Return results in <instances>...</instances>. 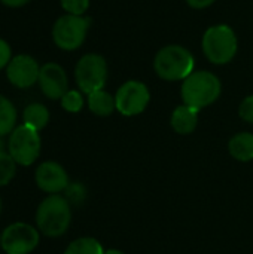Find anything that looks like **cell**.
I'll list each match as a JSON object with an SVG mask.
<instances>
[{"instance_id": "26", "label": "cell", "mask_w": 253, "mask_h": 254, "mask_svg": "<svg viewBox=\"0 0 253 254\" xmlns=\"http://www.w3.org/2000/svg\"><path fill=\"white\" fill-rule=\"evenodd\" d=\"M104 254H125V253H122L121 250H115V249H110V250H106V252H104Z\"/></svg>"}, {"instance_id": "15", "label": "cell", "mask_w": 253, "mask_h": 254, "mask_svg": "<svg viewBox=\"0 0 253 254\" xmlns=\"http://www.w3.org/2000/svg\"><path fill=\"white\" fill-rule=\"evenodd\" d=\"M88 107L94 115L106 118L116 110V101L109 92L100 89L88 95Z\"/></svg>"}, {"instance_id": "22", "label": "cell", "mask_w": 253, "mask_h": 254, "mask_svg": "<svg viewBox=\"0 0 253 254\" xmlns=\"http://www.w3.org/2000/svg\"><path fill=\"white\" fill-rule=\"evenodd\" d=\"M239 115L243 121L253 124V95L246 97L242 101V104L239 107Z\"/></svg>"}, {"instance_id": "14", "label": "cell", "mask_w": 253, "mask_h": 254, "mask_svg": "<svg viewBox=\"0 0 253 254\" xmlns=\"http://www.w3.org/2000/svg\"><path fill=\"white\" fill-rule=\"evenodd\" d=\"M230 155L240 161L249 162L253 159V134L252 132H239L228 141Z\"/></svg>"}, {"instance_id": "7", "label": "cell", "mask_w": 253, "mask_h": 254, "mask_svg": "<svg viewBox=\"0 0 253 254\" xmlns=\"http://www.w3.org/2000/svg\"><path fill=\"white\" fill-rule=\"evenodd\" d=\"M75 77L79 89L85 94H92L103 89L107 80V63L101 55L86 54L84 55L75 70Z\"/></svg>"}, {"instance_id": "2", "label": "cell", "mask_w": 253, "mask_h": 254, "mask_svg": "<svg viewBox=\"0 0 253 254\" xmlns=\"http://www.w3.org/2000/svg\"><path fill=\"white\" fill-rule=\"evenodd\" d=\"M72 222L70 202L60 195L46 196L36 211L37 229L51 238L63 235Z\"/></svg>"}, {"instance_id": "17", "label": "cell", "mask_w": 253, "mask_h": 254, "mask_svg": "<svg viewBox=\"0 0 253 254\" xmlns=\"http://www.w3.org/2000/svg\"><path fill=\"white\" fill-rule=\"evenodd\" d=\"M16 110L13 104L3 95H0V137L10 134L15 129Z\"/></svg>"}, {"instance_id": "25", "label": "cell", "mask_w": 253, "mask_h": 254, "mask_svg": "<svg viewBox=\"0 0 253 254\" xmlns=\"http://www.w3.org/2000/svg\"><path fill=\"white\" fill-rule=\"evenodd\" d=\"M28 1L30 0H1V3H4L6 6H10V7H18V6H22Z\"/></svg>"}, {"instance_id": "5", "label": "cell", "mask_w": 253, "mask_h": 254, "mask_svg": "<svg viewBox=\"0 0 253 254\" xmlns=\"http://www.w3.org/2000/svg\"><path fill=\"white\" fill-rule=\"evenodd\" d=\"M40 147H42V141H40L39 131L24 124L15 127V129L9 135L7 153L16 162V165H22V167L31 165L39 158Z\"/></svg>"}, {"instance_id": "6", "label": "cell", "mask_w": 253, "mask_h": 254, "mask_svg": "<svg viewBox=\"0 0 253 254\" xmlns=\"http://www.w3.org/2000/svg\"><path fill=\"white\" fill-rule=\"evenodd\" d=\"M91 19L78 15H64L57 19L52 28V39L60 49L75 51L85 42Z\"/></svg>"}, {"instance_id": "23", "label": "cell", "mask_w": 253, "mask_h": 254, "mask_svg": "<svg viewBox=\"0 0 253 254\" xmlns=\"http://www.w3.org/2000/svg\"><path fill=\"white\" fill-rule=\"evenodd\" d=\"M10 48L4 40L0 39V70L6 67L10 63Z\"/></svg>"}, {"instance_id": "10", "label": "cell", "mask_w": 253, "mask_h": 254, "mask_svg": "<svg viewBox=\"0 0 253 254\" xmlns=\"http://www.w3.org/2000/svg\"><path fill=\"white\" fill-rule=\"evenodd\" d=\"M40 67L30 55H18L7 64L6 76L9 82L16 88H28L39 80Z\"/></svg>"}, {"instance_id": "11", "label": "cell", "mask_w": 253, "mask_h": 254, "mask_svg": "<svg viewBox=\"0 0 253 254\" xmlns=\"http://www.w3.org/2000/svg\"><path fill=\"white\" fill-rule=\"evenodd\" d=\"M34 180L39 189L49 195H57L69 186V176L66 170L54 161L42 162L36 170Z\"/></svg>"}, {"instance_id": "9", "label": "cell", "mask_w": 253, "mask_h": 254, "mask_svg": "<svg viewBox=\"0 0 253 254\" xmlns=\"http://www.w3.org/2000/svg\"><path fill=\"white\" fill-rule=\"evenodd\" d=\"M39 244V232L28 223H12L1 234V249L7 254H30Z\"/></svg>"}, {"instance_id": "21", "label": "cell", "mask_w": 253, "mask_h": 254, "mask_svg": "<svg viewBox=\"0 0 253 254\" xmlns=\"http://www.w3.org/2000/svg\"><path fill=\"white\" fill-rule=\"evenodd\" d=\"M61 6L70 15L82 16L89 6V0H61Z\"/></svg>"}, {"instance_id": "1", "label": "cell", "mask_w": 253, "mask_h": 254, "mask_svg": "<svg viewBox=\"0 0 253 254\" xmlns=\"http://www.w3.org/2000/svg\"><path fill=\"white\" fill-rule=\"evenodd\" d=\"M221 91L222 85L216 74L206 70H198L191 73L183 80L180 94L183 104L201 110L213 104L219 98Z\"/></svg>"}, {"instance_id": "4", "label": "cell", "mask_w": 253, "mask_h": 254, "mask_svg": "<svg viewBox=\"0 0 253 254\" xmlns=\"http://www.w3.org/2000/svg\"><path fill=\"white\" fill-rule=\"evenodd\" d=\"M239 49V42L234 30L225 24L207 28L203 36V52L213 64L222 65L230 63Z\"/></svg>"}, {"instance_id": "28", "label": "cell", "mask_w": 253, "mask_h": 254, "mask_svg": "<svg viewBox=\"0 0 253 254\" xmlns=\"http://www.w3.org/2000/svg\"><path fill=\"white\" fill-rule=\"evenodd\" d=\"M0 247H1V235H0Z\"/></svg>"}, {"instance_id": "20", "label": "cell", "mask_w": 253, "mask_h": 254, "mask_svg": "<svg viewBox=\"0 0 253 254\" xmlns=\"http://www.w3.org/2000/svg\"><path fill=\"white\" fill-rule=\"evenodd\" d=\"M61 106L66 112L78 113L84 107V97L79 91H67L61 98Z\"/></svg>"}, {"instance_id": "27", "label": "cell", "mask_w": 253, "mask_h": 254, "mask_svg": "<svg viewBox=\"0 0 253 254\" xmlns=\"http://www.w3.org/2000/svg\"><path fill=\"white\" fill-rule=\"evenodd\" d=\"M0 150H3V143L0 141Z\"/></svg>"}, {"instance_id": "24", "label": "cell", "mask_w": 253, "mask_h": 254, "mask_svg": "<svg viewBox=\"0 0 253 254\" xmlns=\"http://www.w3.org/2000/svg\"><path fill=\"white\" fill-rule=\"evenodd\" d=\"M216 0H186V3L194 7V9H204V7H209L210 4H213Z\"/></svg>"}, {"instance_id": "3", "label": "cell", "mask_w": 253, "mask_h": 254, "mask_svg": "<svg viewBox=\"0 0 253 254\" xmlns=\"http://www.w3.org/2000/svg\"><path fill=\"white\" fill-rule=\"evenodd\" d=\"M194 55L180 45H169L161 48L154 60L157 74L169 82L185 80L191 73H194Z\"/></svg>"}, {"instance_id": "29", "label": "cell", "mask_w": 253, "mask_h": 254, "mask_svg": "<svg viewBox=\"0 0 253 254\" xmlns=\"http://www.w3.org/2000/svg\"><path fill=\"white\" fill-rule=\"evenodd\" d=\"M0 211H1V199H0Z\"/></svg>"}, {"instance_id": "12", "label": "cell", "mask_w": 253, "mask_h": 254, "mask_svg": "<svg viewBox=\"0 0 253 254\" xmlns=\"http://www.w3.org/2000/svg\"><path fill=\"white\" fill-rule=\"evenodd\" d=\"M37 82L42 92L51 100H61L63 95L67 92V74L63 67L55 63H48L40 67Z\"/></svg>"}, {"instance_id": "18", "label": "cell", "mask_w": 253, "mask_h": 254, "mask_svg": "<svg viewBox=\"0 0 253 254\" xmlns=\"http://www.w3.org/2000/svg\"><path fill=\"white\" fill-rule=\"evenodd\" d=\"M64 254H104V250L95 238L84 237L70 243Z\"/></svg>"}, {"instance_id": "16", "label": "cell", "mask_w": 253, "mask_h": 254, "mask_svg": "<svg viewBox=\"0 0 253 254\" xmlns=\"http://www.w3.org/2000/svg\"><path fill=\"white\" fill-rule=\"evenodd\" d=\"M22 119H24V125H27V127L36 129V131H40L49 122V112L43 104L33 103V104H28L24 109Z\"/></svg>"}, {"instance_id": "19", "label": "cell", "mask_w": 253, "mask_h": 254, "mask_svg": "<svg viewBox=\"0 0 253 254\" xmlns=\"http://www.w3.org/2000/svg\"><path fill=\"white\" fill-rule=\"evenodd\" d=\"M15 171H16V162L12 159V156L7 152L0 150V188L10 183V180L15 176Z\"/></svg>"}, {"instance_id": "13", "label": "cell", "mask_w": 253, "mask_h": 254, "mask_svg": "<svg viewBox=\"0 0 253 254\" xmlns=\"http://www.w3.org/2000/svg\"><path fill=\"white\" fill-rule=\"evenodd\" d=\"M198 112L197 109L182 104L179 107L174 109V112L171 113V128L177 132V134H191L195 131L197 125H198Z\"/></svg>"}, {"instance_id": "8", "label": "cell", "mask_w": 253, "mask_h": 254, "mask_svg": "<svg viewBox=\"0 0 253 254\" xmlns=\"http://www.w3.org/2000/svg\"><path fill=\"white\" fill-rule=\"evenodd\" d=\"M116 110L124 116H136L145 112L151 101L148 86L139 80L125 82L115 95Z\"/></svg>"}]
</instances>
